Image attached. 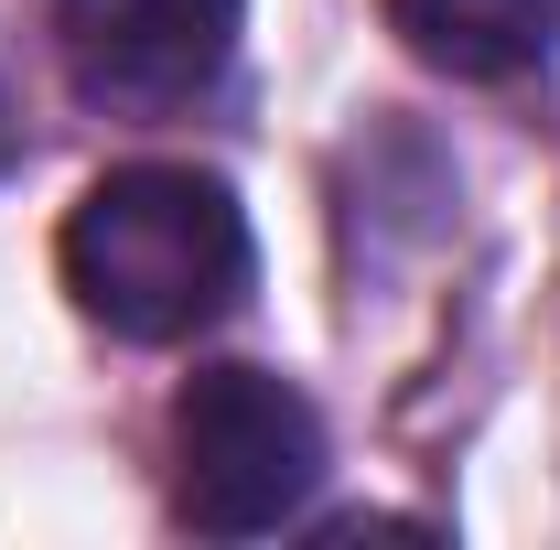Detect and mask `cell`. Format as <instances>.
<instances>
[{
  "label": "cell",
  "mask_w": 560,
  "mask_h": 550,
  "mask_svg": "<svg viewBox=\"0 0 560 550\" xmlns=\"http://www.w3.org/2000/svg\"><path fill=\"white\" fill-rule=\"evenodd\" d=\"M66 291L130 345H184L248 302V216L195 162L97 173L66 216Z\"/></svg>",
  "instance_id": "6da1fadb"
},
{
  "label": "cell",
  "mask_w": 560,
  "mask_h": 550,
  "mask_svg": "<svg viewBox=\"0 0 560 550\" xmlns=\"http://www.w3.org/2000/svg\"><path fill=\"white\" fill-rule=\"evenodd\" d=\"M324 485V421L270 367H206L173 400V518L206 540H259Z\"/></svg>",
  "instance_id": "7a4b0ae2"
},
{
  "label": "cell",
  "mask_w": 560,
  "mask_h": 550,
  "mask_svg": "<svg viewBox=\"0 0 560 550\" xmlns=\"http://www.w3.org/2000/svg\"><path fill=\"white\" fill-rule=\"evenodd\" d=\"M66 87L108 119H173L237 66V0H55Z\"/></svg>",
  "instance_id": "3957f363"
},
{
  "label": "cell",
  "mask_w": 560,
  "mask_h": 550,
  "mask_svg": "<svg viewBox=\"0 0 560 550\" xmlns=\"http://www.w3.org/2000/svg\"><path fill=\"white\" fill-rule=\"evenodd\" d=\"M388 33L464 87H506V76L550 66L560 0H388Z\"/></svg>",
  "instance_id": "277c9868"
},
{
  "label": "cell",
  "mask_w": 560,
  "mask_h": 550,
  "mask_svg": "<svg viewBox=\"0 0 560 550\" xmlns=\"http://www.w3.org/2000/svg\"><path fill=\"white\" fill-rule=\"evenodd\" d=\"M11 151H22V108H11V76H0V173H11Z\"/></svg>",
  "instance_id": "5b68a950"
}]
</instances>
